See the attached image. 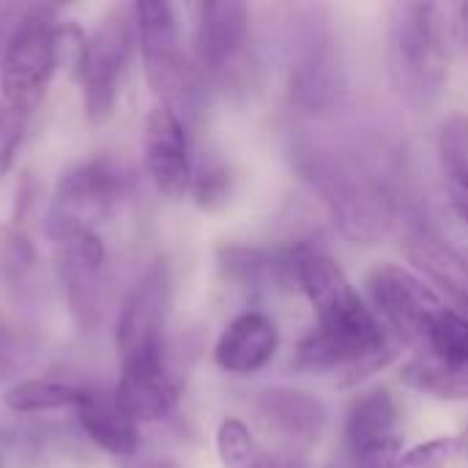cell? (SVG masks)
Wrapping results in <instances>:
<instances>
[{
    "instance_id": "cell-1",
    "label": "cell",
    "mask_w": 468,
    "mask_h": 468,
    "mask_svg": "<svg viewBox=\"0 0 468 468\" xmlns=\"http://www.w3.org/2000/svg\"><path fill=\"white\" fill-rule=\"evenodd\" d=\"M293 280L315 313V329L296 348L302 370H340L346 384L387 367L395 356L381 321L359 299L346 271L318 247L291 252Z\"/></svg>"
},
{
    "instance_id": "cell-2",
    "label": "cell",
    "mask_w": 468,
    "mask_h": 468,
    "mask_svg": "<svg viewBox=\"0 0 468 468\" xmlns=\"http://www.w3.org/2000/svg\"><path fill=\"white\" fill-rule=\"evenodd\" d=\"M387 66L411 104L433 101L447 80V22L439 3H395L387 14Z\"/></svg>"
},
{
    "instance_id": "cell-3",
    "label": "cell",
    "mask_w": 468,
    "mask_h": 468,
    "mask_svg": "<svg viewBox=\"0 0 468 468\" xmlns=\"http://www.w3.org/2000/svg\"><path fill=\"white\" fill-rule=\"evenodd\" d=\"M304 178L326 203L343 236L356 244L381 241L398 222L395 200L378 181L359 173L354 165L329 154H307L302 162Z\"/></svg>"
},
{
    "instance_id": "cell-4",
    "label": "cell",
    "mask_w": 468,
    "mask_h": 468,
    "mask_svg": "<svg viewBox=\"0 0 468 468\" xmlns=\"http://www.w3.org/2000/svg\"><path fill=\"white\" fill-rule=\"evenodd\" d=\"M288 90L291 99L313 112L329 110L343 93V66L337 55V36L324 8L307 5L288 22Z\"/></svg>"
},
{
    "instance_id": "cell-5",
    "label": "cell",
    "mask_w": 468,
    "mask_h": 468,
    "mask_svg": "<svg viewBox=\"0 0 468 468\" xmlns=\"http://www.w3.org/2000/svg\"><path fill=\"white\" fill-rule=\"evenodd\" d=\"M132 8L148 88L154 90L159 104L181 115L184 107H192L200 77L181 49L176 8L165 0H140Z\"/></svg>"
},
{
    "instance_id": "cell-6",
    "label": "cell",
    "mask_w": 468,
    "mask_h": 468,
    "mask_svg": "<svg viewBox=\"0 0 468 468\" xmlns=\"http://www.w3.org/2000/svg\"><path fill=\"white\" fill-rule=\"evenodd\" d=\"M126 186V170L110 156H96L74 165L60 176L55 186L44 219L47 236L58 244L74 233L93 230V225L123 200Z\"/></svg>"
},
{
    "instance_id": "cell-7",
    "label": "cell",
    "mask_w": 468,
    "mask_h": 468,
    "mask_svg": "<svg viewBox=\"0 0 468 468\" xmlns=\"http://www.w3.org/2000/svg\"><path fill=\"white\" fill-rule=\"evenodd\" d=\"M55 8L36 5L16 22L0 55V88L8 107L30 115L58 69L55 63Z\"/></svg>"
},
{
    "instance_id": "cell-8",
    "label": "cell",
    "mask_w": 468,
    "mask_h": 468,
    "mask_svg": "<svg viewBox=\"0 0 468 468\" xmlns=\"http://www.w3.org/2000/svg\"><path fill=\"white\" fill-rule=\"evenodd\" d=\"M137 47L134 8H112L88 33L82 63L77 71L82 88V110L90 123H101L112 115L123 71Z\"/></svg>"
},
{
    "instance_id": "cell-9",
    "label": "cell",
    "mask_w": 468,
    "mask_h": 468,
    "mask_svg": "<svg viewBox=\"0 0 468 468\" xmlns=\"http://www.w3.org/2000/svg\"><path fill=\"white\" fill-rule=\"evenodd\" d=\"M173 304V277L165 261L148 266V271L137 280L132 293L123 299L115 324V343L121 354V365H148L167 359V315Z\"/></svg>"
},
{
    "instance_id": "cell-10",
    "label": "cell",
    "mask_w": 468,
    "mask_h": 468,
    "mask_svg": "<svg viewBox=\"0 0 468 468\" xmlns=\"http://www.w3.org/2000/svg\"><path fill=\"white\" fill-rule=\"evenodd\" d=\"M195 14L197 77L214 85H236L247 74L250 8L239 0H208Z\"/></svg>"
},
{
    "instance_id": "cell-11",
    "label": "cell",
    "mask_w": 468,
    "mask_h": 468,
    "mask_svg": "<svg viewBox=\"0 0 468 468\" xmlns=\"http://www.w3.org/2000/svg\"><path fill=\"white\" fill-rule=\"evenodd\" d=\"M367 293L373 302V315L381 321V326L420 348L425 346L433 321L444 310L441 296L417 271L395 263H384L370 271Z\"/></svg>"
},
{
    "instance_id": "cell-12",
    "label": "cell",
    "mask_w": 468,
    "mask_h": 468,
    "mask_svg": "<svg viewBox=\"0 0 468 468\" xmlns=\"http://www.w3.org/2000/svg\"><path fill=\"white\" fill-rule=\"evenodd\" d=\"M400 406L389 389L356 395L346 414V450L354 468H400Z\"/></svg>"
},
{
    "instance_id": "cell-13",
    "label": "cell",
    "mask_w": 468,
    "mask_h": 468,
    "mask_svg": "<svg viewBox=\"0 0 468 468\" xmlns=\"http://www.w3.org/2000/svg\"><path fill=\"white\" fill-rule=\"evenodd\" d=\"M107 250L96 230L74 233L58 241V274L71 315L82 329H93L104 310Z\"/></svg>"
},
{
    "instance_id": "cell-14",
    "label": "cell",
    "mask_w": 468,
    "mask_h": 468,
    "mask_svg": "<svg viewBox=\"0 0 468 468\" xmlns=\"http://www.w3.org/2000/svg\"><path fill=\"white\" fill-rule=\"evenodd\" d=\"M143 156L145 170L154 181V186L170 197L178 200L192 186V154H189V137L186 123L178 112H173L165 104H156L143 123Z\"/></svg>"
},
{
    "instance_id": "cell-15",
    "label": "cell",
    "mask_w": 468,
    "mask_h": 468,
    "mask_svg": "<svg viewBox=\"0 0 468 468\" xmlns=\"http://www.w3.org/2000/svg\"><path fill=\"white\" fill-rule=\"evenodd\" d=\"M255 411L261 422L282 444L293 450L315 447L329 425L326 406L315 395L304 389H291V387H271V389L258 392Z\"/></svg>"
},
{
    "instance_id": "cell-16",
    "label": "cell",
    "mask_w": 468,
    "mask_h": 468,
    "mask_svg": "<svg viewBox=\"0 0 468 468\" xmlns=\"http://www.w3.org/2000/svg\"><path fill=\"white\" fill-rule=\"evenodd\" d=\"M409 263L422 274L425 282H433L447 299H452L463 315H468V258L447 244L422 222H411L400 241Z\"/></svg>"
},
{
    "instance_id": "cell-17",
    "label": "cell",
    "mask_w": 468,
    "mask_h": 468,
    "mask_svg": "<svg viewBox=\"0 0 468 468\" xmlns=\"http://www.w3.org/2000/svg\"><path fill=\"white\" fill-rule=\"evenodd\" d=\"M112 398L132 422L148 425V422L167 420L178 409L181 387L165 359V362L123 367Z\"/></svg>"
},
{
    "instance_id": "cell-18",
    "label": "cell",
    "mask_w": 468,
    "mask_h": 468,
    "mask_svg": "<svg viewBox=\"0 0 468 468\" xmlns=\"http://www.w3.org/2000/svg\"><path fill=\"white\" fill-rule=\"evenodd\" d=\"M280 348L277 324L258 310L236 315L214 346V362L230 376H250L263 370Z\"/></svg>"
},
{
    "instance_id": "cell-19",
    "label": "cell",
    "mask_w": 468,
    "mask_h": 468,
    "mask_svg": "<svg viewBox=\"0 0 468 468\" xmlns=\"http://www.w3.org/2000/svg\"><path fill=\"white\" fill-rule=\"evenodd\" d=\"M82 433L107 455L118 461H134L140 452V425L132 422L112 395L88 389L82 406L74 411Z\"/></svg>"
},
{
    "instance_id": "cell-20",
    "label": "cell",
    "mask_w": 468,
    "mask_h": 468,
    "mask_svg": "<svg viewBox=\"0 0 468 468\" xmlns=\"http://www.w3.org/2000/svg\"><path fill=\"white\" fill-rule=\"evenodd\" d=\"M88 395V387L52 381V378H27L5 389L3 406L14 414H47V411H77Z\"/></svg>"
},
{
    "instance_id": "cell-21",
    "label": "cell",
    "mask_w": 468,
    "mask_h": 468,
    "mask_svg": "<svg viewBox=\"0 0 468 468\" xmlns=\"http://www.w3.org/2000/svg\"><path fill=\"white\" fill-rule=\"evenodd\" d=\"M400 381L422 395L450 403L468 400V365H444L428 354L409 359L400 370Z\"/></svg>"
},
{
    "instance_id": "cell-22",
    "label": "cell",
    "mask_w": 468,
    "mask_h": 468,
    "mask_svg": "<svg viewBox=\"0 0 468 468\" xmlns=\"http://www.w3.org/2000/svg\"><path fill=\"white\" fill-rule=\"evenodd\" d=\"M219 271L239 288H263L269 280H293L291 255L288 258H269L263 250L255 247H222L219 250Z\"/></svg>"
},
{
    "instance_id": "cell-23",
    "label": "cell",
    "mask_w": 468,
    "mask_h": 468,
    "mask_svg": "<svg viewBox=\"0 0 468 468\" xmlns=\"http://www.w3.org/2000/svg\"><path fill=\"white\" fill-rule=\"evenodd\" d=\"M214 444L225 468H277L274 458L261 447L252 431L236 417H225L219 422Z\"/></svg>"
},
{
    "instance_id": "cell-24",
    "label": "cell",
    "mask_w": 468,
    "mask_h": 468,
    "mask_svg": "<svg viewBox=\"0 0 468 468\" xmlns=\"http://www.w3.org/2000/svg\"><path fill=\"white\" fill-rule=\"evenodd\" d=\"M422 354L444 365H468V315L444 307L428 332Z\"/></svg>"
},
{
    "instance_id": "cell-25",
    "label": "cell",
    "mask_w": 468,
    "mask_h": 468,
    "mask_svg": "<svg viewBox=\"0 0 468 468\" xmlns=\"http://www.w3.org/2000/svg\"><path fill=\"white\" fill-rule=\"evenodd\" d=\"M38 271V252L27 233L19 228H5L0 233V277L11 288H27Z\"/></svg>"
},
{
    "instance_id": "cell-26",
    "label": "cell",
    "mask_w": 468,
    "mask_h": 468,
    "mask_svg": "<svg viewBox=\"0 0 468 468\" xmlns=\"http://www.w3.org/2000/svg\"><path fill=\"white\" fill-rule=\"evenodd\" d=\"M195 203L203 211H219L230 195H233V176L230 167L219 156H206L195 170H192V186H189Z\"/></svg>"
},
{
    "instance_id": "cell-27",
    "label": "cell",
    "mask_w": 468,
    "mask_h": 468,
    "mask_svg": "<svg viewBox=\"0 0 468 468\" xmlns=\"http://www.w3.org/2000/svg\"><path fill=\"white\" fill-rule=\"evenodd\" d=\"M463 450V441L458 436H439L431 441H422L403 452L400 468H441L447 466L458 452Z\"/></svg>"
},
{
    "instance_id": "cell-28",
    "label": "cell",
    "mask_w": 468,
    "mask_h": 468,
    "mask_svg": "<svg viewBox=\"0 0 468 468\" xmlns=\"http://www.w3.org/2000/svg\"><path fill=\"white\" fill-rule=\"evenodd\" d=\"M25 123H27L25 112L8 104L0 107V178H5L16 162V151L25 140Z\"/></svg>"
},
{
    "instance_id": "cell-29",
    "label": "cell",
    "mask_w": 468,
    "mask_h": 468,
    "mask_svg": "<svg viewBox=\"0 0 468 468\" xmlns=\"http://www.w3.org/2000/svg\"><path fill=\"white\" fill-rule=\"evenodd\" d=\"M441 173H444L447 195H450L455 214L468 225V165H458V167H450Z\"/></svg>"
},
{
    "instance_id": "cell-30",
    "label": "cell",
    "mask_w": 468,
    "mask_h": 468,
    "mask_svg": "<svg viewBox=\"0 0 468 468\" xmlns=\"http://www.w3.org/2000/svg\"><path fill=\"white\" fill-rule=\"evenodd\" d=\"M452 25H455V38H458L461 49L468 52V0L466 3H458V5H455Z\"/></svg>"
},
{
    "instance_id": "cell-31",
    "label": "cell",
    "mask_w": 468,
    "mask_h": 468,
    "mask_svg": "<svg viewBox=\"0 0 468 468\" xmlns=\"http://www.w3.org/2000/svg\"><path fill=\"white\" fill-rule=\"evenodd\" d=\"M126 468H181L173 458H134L126 461Z\"/></svg>"
},
{
    "instance_id": "cell-32",
    "label": "cell",
    "mask_w": 468,
    "mask_h": 468,
    "mask_svg": "<svg viewBox=\"0 0 468 468\" xmlns=\"http://www.w3.org/2000/svg\"><path fill=\"white\" fill-rule=\"evenodd\" d=\"M5 354H8V343H5V335L0 332V367H3V359H5Z\"/></svg>"
},
{
    "instance_id": "cell-33",
    "label": "cell",
    "mask_w": 468,
    "mask_h": 468,
    "mask_svg": "<svg viewBox=\"0 0 468 468\" xmlns=\"http://www.w3.org/2000/svg\"><path fill=\"white\" fill-rule=\"evenodd\" d=\"M277 468H299V466H296V463H282V466L277 463Z\"/></svg>"
},
{
    "instance_id": "cell-34",
    "label": "cell",
    "mask_w": 468,
    "mask_h": 468,
    "mask_svg": "<svg viewBox=\"0 0 468 468\" xmlns=\"http://www.w3.org/2000/svg\"><path fill=\"white\" fill-rule=\"evenodd\" d=\"M0 468H3V461H0Z\"/></svg>"
},
{
    "instance_id": "cell-35",
    "label": "cell",
    "mask_w": 468,
    "mask_h": 468,
    "mask_svg": "<svg viewBox=\"0 0 468 468\" xmlns=\"http://www.w3.org/2000/svg\"><path fill=\"white\" fill-rule=\"evenodd\" d=\"M466 450H468V447H466Z\"/></svg>"
}]
</instances>
